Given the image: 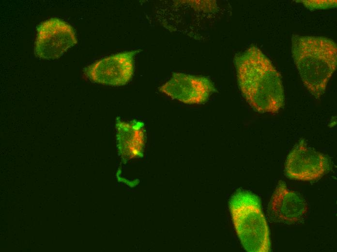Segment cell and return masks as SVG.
<instances>
[{
	"mask_svg": "<svg viewBox=\"0 0 337 252\" xmlns=\"http://www.w3.org/2000/svg\"><path fill=\"white\" fill-rule=\"evenodd\" d=\"M240 91L249 105L260 113H277L284 104L280 75L270 60L251 46L234 58Z\"/></svg>",
	"mask_w": 337,
	"mask_h": 252,
	"instance_id": "obj_1",
	"label": "cell"
},
{
	"mask_svg": "<svg viewBox=\"0 0 337 252\" xmlns=\"http://www.w3.org/2000/svg\"><path fill=\"white\" fill-rule=\"evenodd\" d=\"M291 53L304 85L320 98L337 68L336 43L326 37L293 35Z\"/></svg>",
	"mask_w": 337,
	"mask_h": 252,
	"instance_id": "obj_2",
	"label": "cell"
},
{
	"mask_svg": "<svg viewBox=\"0 0 337 252\" xmlns=\"http://www.w3.org/2000/svg\"><path fill=\"white\" fill-rule=\"evenodd\" d=\"M229 209L236 234L249 252H268L271 243L268 226L259 198L239 189L230 199Z\"/></svg>",
	"mask_w": 337,
	"mask_h": 252,
	"instance_id": "obj_3",
	"label": "cell"
},
{
	"mask_svg": "<svg viewBox=\"0 0 337 252\" xmlns=\"http://www.w3.org/2000/svg\"><path fill=\"white\" fill-rule=\"evenodd\" d=\"M36 31L34 53L40 58H59L77 42L73 27L57 17L42 22L37 26Z\"/></svg>",
	"mask_w": 337,
	"mask_h": 252,
	"instance_id": "obj_4",
	"label": "cell"
},
{
	"mask_svg": "<svg viewBox=\"0 0 337 252\" xmlns=\"http://www.w3.org/2000/svg\"><path fill=\"white\" fill-rule=\"evenodd\" d=\"M141 49L122 52L98 60L85 67L84 72L92 82L112 86H123L132 79L134 57Z\"/></svg>",
	"mask_w": 337,
	"mask_h": 252,
	"instance_id": "obj_5",
	"label": "cell"
},
{
	"mask_svg": "<svg viewBox=\"0 0 337 252\" xmlns=\"http://www.w3.org/2000/svg\"><path fill=\"white\" fill-rule=\"evenodd\" d=\"M329 168L326 157L307 146L302 139L295 145L285 162V173L291 179L310 181L323 176Z\"/></svg>",
	"mask_w": 337,
	"mask_h": 252,
	"instance_id": "obj_6",
	"label": "cell"
},
{
	"mask_svg": "<svg viewBox=\"0 0 337 252\" xmlns=\"http://www.w3.org/2000/svg\"><path fill=\"white\" fill-rule=\"evenodd\" d=\"M159 91L184 104H201L216 92L213 82L207 77L174 73Z\"/></svg>",
	"mask_w": 337,
	"mask_h": 252,
	"instance_id": "obj_7",
	"label": "cell"
},
{
	"mask_svg": "<svg viewBox=\"0 0 337 252\" xmlns=\"http://www.w3.org/2000/svg\"><path fill=\"white\" fill-rule=\"evenodd\" d=\"M270 213L277 220L294 223L306 214L308 206L306 201L297 193L289 189L286 184L279 181L269 204Z\"/></svg>",
	"mask_w": 337,
	"mask_h": 252,
	"instance_id": "obj_8",
	"label": "cell"
},
{
	"mask_svg": "<svg viewBox=\"0 0 337 252\" xmlns=\"http://www.w3.org/2000/svg\"><path fill=\"white\" fill-rule=\"evenodd\" d=\"M115 125L117 146L122 162L142 158L145 144L144 123L136 120L127 122L117 117Z\"/></svg>",
	"mask_w": 337,
	"mask_h": 252,
	"instance_id": "obj_9",
	"label": "cell"
},
{
	"mask_svg": "<svg viewBox=\"0 0 337 252\" xmlns=\"http://www.w3.org/2000/svg\"><path fill=\"white\" fill-rule=\"evenodd\" d=\"M310 1L313 4H316V5H311V4H305L306 5V6H307V7L312 6L314 8H316L317 7H318V8H323L324 7H327L328 6H332L330 5L331 4H335V3H336V1H337L336 0L334 2H332L333 1H331V0H330V1H327V0H325V1H323V0L313 1L312 0V1H311V0H310Z\"/></svg>",
	"mask_w": 337,
	"mask_h": 252,
	"instance_id": "obj_10",
	"label": "cell"
}]
</instances>
